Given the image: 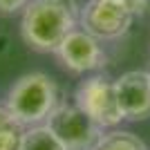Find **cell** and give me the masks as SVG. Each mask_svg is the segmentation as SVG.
Wrapping results in <instances>:
<instances>
[{"instance_id": "obj_1", "label": "cell", "mask_w": 150, "mask_h": 150, "mask_svg": "<svg viewBox=\"0 0 150 150\" xmlns=\"http://www.w3.org/2000/svg\"><path fill=\"white\" fill-rule=\"evenodd\" d=\"M81 7L74 0H29L23 9L20 34L36 52H56L79 27Z\"/></svg>"}, {"instance_id": "obj_2", "label": "cell", "mask_w": 150, "mask_h": 150, "mask_svg": "<svg viewBox=\"0 0 150 150\" xmlns=\"http://www.w3.org/2000/svg\"><path fill=\"white\" fill-rule=\"evenodd\" d=\"M58 105V85L43 72L23 74L7 92L5 108L23 128L40 125Z\"/></svg>"}, {"instance_id": "obj_3", "label": "cell", "mask_w": 150, "mask_h": 150, "mask_svg": "<svg viewBox=\"0 0 150 150\" xmlns=\"http://www.w3.org/2000/svg\"><path fill=\"white\" fill-rule=\"evenodd\" d=\"M134 16L128 0H90L81 7L79 25L96 40H117L130 31Z\"/></svg>"}, {"instance_id": "obj_4", "label": "cell", "mask_w": 150, "mask_h": 150, "mask_svg": "<svg viewBox=\"0 0 150 150\" xmlns=\"http://www.w3.org/2000/svg\"><path fill=\"white\" fill-rule=\"evenodd\" d=\"M74 105L81 108L101 130H112L123 121L114 81L105 79L103 74H94L81 81L74 94Z\"/></svg>"}, {"instance_id": "obj_5", "label": "cell", "mask_w": 150, "mask_h": 150, "mask_svg": "<svg viewBox=\"0 0 150 150\" xmlns=\"http://www.w3.org/2000/svg\"><path fill=\"white\" fill-rule=\"evenodd\" d=\"M45 125L61 139L67 150H90L103 132L81 108L69 103H58Z\"/></svg>"}, {"instance_id": "obj_6", "label": "cell", "mask_w": 150, "mask_h": 150, "mask_svg": "<svg viewBox=\"0 0 150 150\" xmlns=\"http://www.w3.org/2000/svg\"><path fill=\"white\" fill-rule=\"evenodd\" d=\"M54 54L69 72L76 74L94 72L105 65V52L101 47V40H96L83 29H74L72 34H67V38L58 45Z\"/></svg>"}, {"instance_id": "obj_7", "label": "cell", "mask_w": 150, "mask_h": 150, "mask_svg": "<svg viewBox=\"0 0 150 150\" xmlns=\"http://www.w3.org/2000/svg\"><path fill=\"white\" fill-rule=\"evenodd\" d=\"M123 119L146 121L150 117V72L130 69L114 81Z\"/></svg>"}, {"instance_id": "obj_8", "label": "cell", "mask_w": 150, "mask_h": 150, "mask_svg": "<svg viewBox=\"0 0 150 150\" xmlns=\"http://www.w3.org/2000/svg\"><path fill=\"white\" fill-rule=\"evenodd\" d=\"M90 150H148V146L134 132L112 128L110 132H101V137Z\"/></svg>"}, {"instance_id": "obj_9", "label": "cell", "mask_w": 150, "mask_h": 150, "mask_svg": "<svg viewBox=\"0 0 150 150\" xmlns=\"http://www.w3.org/2000/svg\"><path fill=\"white\" fill-rule=\"evenodd\" d=\"M18 150H67V148L61 144V139L47 125L40 123V125L25 128Z\"/></svg>"}, {"instance_id": "obj_10", "label": "cell", "mask_w": 150, "mask_h": 150, "mask_svg": "<svg viewBox=\"0 0 150 150\" xmlns=\"http://www.w3.org/2000/svg\"><path fill=\"white\" fill-rule=\"evenodd\" d=\"M23 132H25V128L2 105L0 108V150H18Z\"/></svg>"}, {"instance_id": "obj_11", "label": "cell", "mask_w": 150, "mask_h": 150, "mask_svg": "<svg viewBox=\"0 0 150 150\" xmlns=\"http://www.w3.org/2000/svg\"><path fill=\"white\" fill-rule=\"evenodd\" d=\"M27 5H29V0H0V13H16L25 9Z\"/></svg>"}, {"instance_id": "obj_12", "label": "cell", "mask_w": 150, "mask_h": 150, "mask_svg": "<svg viewBox=\"0 0 150 150\" xmlns=\"http://www.w3.org/2000/svg\"><path fill=\"white\" fill-rule=\"evenodd\" d=\"M128 2H130L132 7H134V11L137 13H141V11H146V9H148V0H128Z\"/></svg>"}, {"instance_id": "obj_13", "label": "cell", "mask_w": 150, "mask_h": 150, "mask_svg": "<svg viewBox=\"0 0 150 150\" xmlns=\"http://www.w3.org/2000/svg\"><path fill=\"white\" fill-rule=\"evenodd\" d=\"M148 2H150V0H148Z\"/></svg>"}]
</instances>
